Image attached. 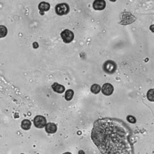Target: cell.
I'll return each instance as SVG.
<instances>
[{"mask_svg": "<svg viewBox=\"0 0 154 154\" xmlns=\"http://www.w3.org/2000/svg\"><path fill=\"white\" fill-rule=\"evenodd\" d=\"M91 138L102 154H133L130 129L121 120L111 118L96 120Z\"/></svg>", "mask_w": 154, "mask_h": 154, "instance_id": "6da1fadb", "label": "cell"}, {"mask_svg": "<svg viewBox=\"0 0 154 154\" xmlns=\"http://www.w3.org/2000/svg\"><path fill=\"white\" fill-rule=\"evenodd\" d=\"M117 65L114 61L108 60L103 64V70L108 74H113L116 71Z\"/></svg>", "mask_w": 154, "mask_h": 154, "instance_id": "7a4b0ae2", "label": "cell"}, {"mask_svg": "<svg viewBox=\"0 0 154 154\" xmlns=\"http://www.w3.org/2000/svg\"><path fill=\"white\" fill-rule=\"evenodd\" d=\"M55 10L56 14H58L59 15H66L69 12V6L66 3H60L56 5Z\"/></svg>", "mask_w": 154, "mask_h": 154, "instance_id": "3957f363", "label": "cell"}, {"mask_svg": "<svg viewBox=\"0 0 154 154\" xmlns=\"http://www.w3.org/2000/svg\"><path fill=\"white\" fill-rule=\"evenodd\" d=\"M61 37L65 43H69L74 39V33L69 29H65L61 33Z\"/></svg>", "mask_w": 154, "mask_h": 154, "instance_id": "277c9868", "label": "cell"}, {"mask_svg": "<svg viewBox=\"0 0 154 154\" xmlns=\"http://www.w3.org/2000/svg\"><path fill=\"white\" fill-rule=\"evenodd\" d=\"M34 125L37 128H43L46 125V119L43 116H36L33 120Z\"/></svg>", "mask_w": 154, "mask_h": 154, "instance_id": "5b68a950", "label": "cell"}, {"mask_svg": "<svg viewBox=\"0 0 154 154\" xmlns=\"http://www.w3.org/2000/svg\"><path fill=\"white\" fill-rule=\"evenodd\" d=\"M102 93L106 95V96H110L113 94L114 90V88L113 85L109 83H105L102 87Z\"/></svg>", "mask_w": 154, "mask_h": 154, "instance_id": "8992f818", "label": "cell"}, {"mask_svg": "<svg viewBox=\"0 0 154 154\" xmlns=\"http://www.w3.org/2000/svg\"><path fill=\"white\" fill-rule=\"evenodd\" d=\"M106 2L104 0H96L94 1L93 6L96 10H103L106 8Z\"/></svg>", "mask_w": 154, "mask_h": 154, "instance_id": "52a82bcc", "label": "cell"}, {"mask_svg": "<svg viewBox=\"0 0 154 154\" xmlns=\"http://www.w3.org/2000/svg\"><path fill=\"white\" fill-rule=\"evenodd\" d=\"M46 131L48 133H55L57 131V126L53 123H46Z\"/></svg>", "mask_w": 154, "mask_h": 154, "instance_id": "ba28073f", "label": "cell"}, {"mask_svg": "<svg viewBox=\"0 0 154 154\" xmlns=\"http://www.w3.org/2000/svg\"><path fill=\"white\" fill-rule=\"evenodd\" d=\"M49 9H50V5H49L48 3H46V2H42V3H39V9L42 15L44 14V12L48 11Z\"/></svg>", "mask_w": 154, "mask_h": 154, "instance_id": "9c48e42d", "label": "cell"}, {"mask_svg": "<svg viewBox=\"0 0 154 154\" xmlns=\"http://www.w3.org/2000/svg\"><path fill=\"white\" fill-rule=\"evenodd\" d=\"M52 87H53V91H55L56 93H64V91H65V86L57 83H53Z\"/></svg>", "mask_w": 154, "mask_h": 154, "instance_id": "30bf717a", "label": "cell"}, {"mask_svg": "<svg viewBox=\"0 0 154 154\" xmlns=\"http://www.w3.org/2000/svg\"><path fill=\"white\" fill-rule=\"evenodd\" d=\"M31 122L29 119H24L21 123V127L24 130H29L31 128Z\"/></svg>", "mask_w": 154, "mask_h": 154, "instance_id": "8fae6325", "label": "cell"}, {"mask_svg": "<svg viewBox=\"0 0 154 154\" xmlns=\"http://www.w3.org/2000/svg\"><path fill=\"white\" fill-rule=\"evenodd\" d=\"M8 33L7 28L4 25H0V38H4Z\"/></svg>", "mask_w": 154, "mask_h": 154, "instance_id": "7c38bea8", "label": "cell"}, {"mask_svg": "<svg viewBox=\"0 0 154 154\" xmlns=\"http://www.w3.org/2000/svg\"><path fill=\"white\" fill-rule=\"evenodd\" d=\"M74 95V92L73 90H72V89H68L67 91L66 92V94H65V98L67 101H69L71 100L73 97Z\"/></svg>", "mask_w": 154, "mask_h": 154, "instance_id": "4fadbf2b", "label": "cell"}, {"mask_svg": "<svg viewBox=\"0 0 154 154\" xmlns=\"http://www.w3.org/2000/svg\"><path fill=\"white\" fill-rule=\"evenodd\" d=\"M101 90V87L98 84H93L91 86V92L94 94H97L99 93V91Z\"/></svg>", "mask_w": 154, "mask_h": 154, "instance_id": "5bb4252c", "label": "cell"}, {"mask_svg": "<svg viewBox=\"0 0 154 154\" xmlns=\"http://www.w3.org/2000/svg\"><path fill=\"white\" fill-rule=\"evenodd\" d=\"M153 89H150L149 92H148V93H147V97L149 99L150 101H153Z\"/></svg>", "mask_w": 154, "mask_h": 154, "instance_id": "9a60e30c", "label": "cell"}, {"mask_svg": "<svg viewBox=\"0 0 154 154\" xmlns=\"http://www.w3.org/2000/svg\"><path fill=\"white\" fill-rule=\"evenodd\" d=\"M127 120H128L129 123H136V119L134 118L133 116H127Z\"/></svg>", "mask_w": 154, "mask_h": 154, "instance_id": "2e32d148", "label": "cell"}, {"mask_svg": "<svg viewBox=\"0 0 154 154\" xmlns=\"http://www.w3.org/2000/svg\"><path fill=\"white\" fill-rule=\"evenodd\" d=\"M39 47V44L37 43H33V48L36 49Z\"/></svg>", "mask_w": 154, "mask_h": 154, "instance_id": "e0dca14e", "label": "cell"}, {"mask_svg": "<svg viewBox=\"0 0 154 154\" xmlns=\"http://www.w3.org/2000/svg\"><path fill=\"white\" fill-rule=\"evenodd\" d=\"M63 154H72L71 153H69V152H66V153H64Z\"/></svg>", "mask_w": 154, "mask_h": 154, "instance_id": "ac0fdd59", "label": "cell"}, {"mask_svg": "<svg viewBox=\"0 0 154 154\" xmlns=\"http://www.w3.org/2000/svg\"><path fill=\"white\" fill-rule=\"evenodd\" d=\"M21 154H23V153H21Z\"/></svg>", "mask_w": 154, "mask_h": 154, "instance_id": "d6986e66", "label": "cell"}]
</instances>
